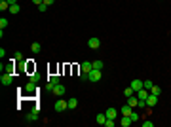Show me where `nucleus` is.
Wrapping results in <instances>:
<instances>
[{
	"instance_id": "1",
	"label": "nucleus",
	"mask_w": 171,
	"mask_h": 127,
	"mask_svg": "<svg viewBox=\"0 0 171 127\" xmlns=\"http://www.w3.org/2000/svg\"><path fill=\"white\" fill-rule=\"evenodd\" d=\"M88 78H90V82H99L101 78H103V74H101V70H97V68H93L90 74H88Z\"/></svg>"
},
{
	"instance_id": "2",
	"label": "nucleus",
	"mask_w": 171,
	"mask_h": 127,
	"mask_svg": "<svg viewBox=\"0 0 171 127\" xmlns=\"http://www.w3.org/2000/svg\"><path fill=\"white\" fill-rule=\"evenodd\" d=\"M80 68H82V72L90 74L91 70H93V61H84V63L80 65Z\"/></svg>"
},
{
	"instance_id": "3",
	"label": "nucleus",
	"mask_w": 171,
	"mask_h": 127,
	"mask_svg": "<svg viewBox=\"0 0 171 127\" xmlns=\"http://www.w3.org/2000/svg\"><path fill=\"white\" fill-rule=\"evenodd\" d=\"M0 82L4 84V86H10V84L14 82V74H8V72H4V74H2V78H0Z\"/></svg>"
},
{
	"instance_id": "4",
	"label": "nucleus",
	"mask_w": 171,
	"mask_h": 127,
	"mask_svg": "<svg viewBox=\"0 0 171 127\" xmlns=\"http://www.w3.org/2000/svg\"><path fill=\"white\" fill-rule=\"evenodd\" d=\"M105 114H107V120H116V116L120 114V110H116V108H112V106H110V108H108Z\"/></svg>"
},
{
	"instance_id": "5",
	"label": "nucleus",
	"mask_w": 171,
	"mask_h": 127,
	"mask_svg": "<svg viewBox=\"0 0 171 127\" xmlns=\"http://www.w3.org/2000/svg\"><path fill=\"white\" fill-rule=\"evenodd\" d=\"M65 108H68V105H67V103H65L63 99H59L57 103H55V112H63Z\"/></svg>"
},
{
	"instance_id": "6",
	"label": "nucleus",
	"mask_w": 171,
	"mask_h": 127,
	"mask_svg": "<svg viewBox=\"0 0 171 127\" xmlns=\"http://www.w3.org/2000/svg\"><path fill=\"white\" fill-rule=\"evenodd\" d=\"M88 46H90V48H91V50H97V48H99V46H101V40H99V38H90V40H88Z\"/></svg>"
},
{
	"instance_id": "7",
	"label": "nucleus",
	"mask_w": 171,
	"mask_h": 127,
	"mask_svg": "<svg viewBox=\"0 0 171 127\" xmlns=\"http://www.w3.org/2000/svg\"><path fill=\"white\" fill-rule=\"evenodd\" d=\"M51 91H53V93H55L57 97H61V95H65V91H67V89H65V86L57 84V86H53V89H51Z\"/></svg>"
},
{
	"instance_id": "8",
	"label": "nucleus",
	"mask_w": 171,
	"mask_h": 127,
	"mask_svg": "<svg viewBox=\"0 0 171 127\" xmlns=\"http://www.w3.org/2000/svg\"><path fill=\"white\" fill-rule=\"evenodd\" d=\"M131 87H133V91L137 93V91H141L144 86H143V82H141V80H131Z\"/></svg>"
},
{
	"instance_id": "9",
	"label": "nucleus",
	"mask_w": 171,
	"mask_h": 127,
	"mask_svg": "<svg viewBox=\"0 0 171 127\" xmlns=\"http://www.w3.org/2000/svg\"><path fill=\"white\" fill-rule=\"evenodd\" d=\"M156 105H158V95H152V93H150L148 99H146V106H156Z\"/></svg>"
},
{
	"instance_id": "10",
	"label": "nucleus",
	"mask_w": 171,
	"mask_h": 127,
	"mask_svg": "<svg viewBox=\"0 0 171 127\" xmlns=\"http://www.w3.org/2000/svg\"><path fill=\"white\" fill-rule=\"evenodd\" d=\"M148 95H150V91H146L144 87H143L141 91H137V97H139L141 101H146V99H148Z\"/></svg>"
},
{
	"instance_id": "11",
	"label": "nucleus",
	"mask_w": 171,
	"mask_h": 127,
	"mask_svg": "<svg viewBox=\"0 0 171 127\" xmlns=\"http://www.w3.org/2000/svg\"><path fill=\"white\" fill-rule=\"evenodd\" d=\"M127 105L131 106V108H133V106H139V97H127Z\"/></svg>"
},
{
	"instance_id": "12",
	"label": "nucleus",
	"mask_w": 171,
	"mask_h": 127,
	"mask_svg": "<svg viewBox=\"0 0 171 127\" xmlns=\"http://www.w3.org/2000/svg\"><path fill=\"white\" fill-rule=\"evenodd\" d=\"M67 105H68V110H74V108L78 106V101L74 99V97H70V99L67 101Z\"/></svg>"
},
{
	"instance_id": "13",
	"label": "nucleus",
	"mask_w": 171,
	"mask_h": 127,
	"mask_svg": "<svg viewBox=\"0 0 171 127\" xmlns=\"http://www.w3.org/2000/svg\"><path fill=\"white\" fill-rule=\"evenodd\" d=\"M131 112H133V110H131L129 105H126V106H122V108H120V114H122V116H129Z\"/></svg>"
},
{
	"instance_id": "14",
	"label": "nucleus",
	"mask_w": 171,
	"mask_h": 127,
	"mask_svg": "<svg viewBox=\"0 0 171 127\" xmlns=\"http://www.w3.org/2000/svg\"><path fill=\"white\" fill-rule=\"evenodd\" d=\"M131 123H133V122H131L129 116H124V118H122V122H120V125H122V127H129Z\"/></svg>"
},
{
	"instance_id": "15",
	"label": "nucleus",
	"mask_w": 171,
	"mask_h": 127,
	"mask_svg": "<svg viewBox=\"0 0 171 127\" xmlns=\"http://www.w3.org/2000/svg\"><path fill=\"white\" fill-rule=\"evenodd\" d=\"M97 123H101V125H105V122H107V114H97Z\"/></svg>"
},
{
	"instance_id": "16",
	"label": "nucleus",
	"mask_w": 171,
	"mask_h": 127,
	"mask_svg": "<svg viewBox=\"0 0 171 127\" xmlns=\"http://www.w3.org/2000/svg\"><path fill=\"white\" fill-rule=\"evenodd\" d=\"M27 120H29V122H32V120H38V110L34 108V110H32V112L27 116Z\"/></svg>"
},
{
	"instance_id": "17",
	"label": "nucleus",
	"mask_w": 171,
	"mask_h": 127,
	"mask_svg": "<svg viewBox=\"0 0 171 127\" xmlns=\"http://www.w3.org/2000/svg\"><path fill=\"white\" fill-rule=\"evenodd\" d=\"M25 91H27V93H34V82H29L27 86H25Z\"/></svg>"
},
{
	"instance_id": "18",
	"label": "nucleus",
	"mask_w": 171,
	"mask_h": 127,
	"mask_svg": "<svg viewBox=\"0 0 171 127\" xmlns=\"http://www.w3.org/2000/svg\"><path fill=\"white\" fill-rule=\"evenodd\" d=\"M31 50H32V51H34V53H38V51H40V50H42V46H40V44H38V42H32V46H31Z\"/></svg>"
},
{
	"instance_id": "19",
	"label": "nucleus",
	"mask_w": 171,
	"mask_h": 127,
	"mask_svg": "<svg viewBox=\"0 0 171 127\" xmlns=\"http://www.w3.org/2000/svg\"><path fill=\"white\" fill-rule=\"evenodd\" d=\"M4 72H8V74H14V63H8L4 67Z\"/></svg>"
},
{
	"instance_id": "20",
	"label": "nucleus",
	"mask_w": 171,
	"mask_h": 127,
	"mask_svg": "<svg viewBox=\"0 0 171 127\" xmlns=\"http://www.w3.org/2000/svg\"><path fill=\"white\" fill-rule=\"evenodd\" d=\"M150 93H152V95H158V97H160V93H162V89H160L158 86H152V87H150Z\"/></svg>"
},
{
	"instance_id": "21",
	"label": "nucleus",
	"mask_w": 171,
	"mask_h": 127,
	"mask_svg": "<svg viewBox=\"0 0 171 127\" xmlns=\"http://www.w3.org/2000/svg\"><path fill=\"white\" fill-rule=\"evenodd\" d=\"M103 67H105L103 61H93V68H97V70H103Z\"/></svg>"
},
{
	"instance_id": "22",
	"label": "nucleus",
	"mask_w": 171,
	"mask_h": 127,
	"mask_svg": "<svg viewBox=\"0 0 171 127\" xmlns=\"http://www.w3.org/2000/svg\"><path fill=\"white\" fill-rule=\"evenodd\" d=\"M0 10H2V12H6V10H10V4H8V0H2V2H0Z\"/></svg>"
},
{
	"instance_id": "23",
	"label": "nucleus",
	"mask_w": 171,
	"mask_h": 127,
	"mask_svg": "<svg viewBox=\"0 0 171 127\" xmlns=\"http://www.w3.org/2000/svg\"><path fill=\"white\" fill-rule=\"evenodd\" d=\"M133 93H135V91H133V87H126V91H124V95H126V99H127V97H131V95H133Z\"/></svg>"
},
{
	"instance_id": "24",
	"label": "nucleus",
	"mask_w": 171,
	"mask_h": 127,
	"mask_svg": "<svg viewBox=\"0 0 171 127\" xmlns=\"http://www.w3.org/2000/svg\"><path fill=\"white\" fill-rule=\"evenodd\" d=\"M14 61H19V63L23 61V53H21V51H15V55H14Z\"/></svg>"
},
{
	"instance_id": "25",
	"label": "nucleus",
	"mask_w": 171,
	"mask_h": 127,
	"mask_svg": "<svg viewBox=\"0 0 171 127\" xmlns=\"http://www.w3.org/2000/svg\"><path fill=\"white\" fill-rule=\"evenodd\" d=\"M10 12H12V14H19V4H14V6H10Z\"/></svg>"
},
{
	"instance_id": "26",
	"label": "nucleus",
	"mask_w": 171,
	"mask_h": 127,
	"mask_svg": "<svg viewBox=\"0 0 171 127\" xmlns=\"http://www.w3.org/2000/svg\"><path fill=\"white\" fill-rule=\"evenodd\" d=\"M6 27H8V19H4V17H2V19H0V29L4 31Z\"/></svg>"
},
{
	"instance_id": "27",
	"label": "nucleus",
	"mask_w": 171,
	"mask_h": 127,
	"mask_svg": "<svg viewBox=\"0 0 171 127\" xmlns=\"http://www.w3.org/2000/svg\"><path fill=\"white\" fill-rule=\"evenodd\" d=\"M129 118H131V122H139V114H137V112H131Z\"/></svg>"
},
{
	"instance_id": "28",
	"label": "nucleus",
	"mask_w": 171,
	"mask_h": 127,
	"mask_svg": "<svg viewBox=\"0 0 171 127\" xmlns=\"http://www.w3.org/2000/svg\"><path fill=\"white\" fill-rule=\"evenodd\" d=\"M38 80H40V76H38V74H31V82H34V84H38Z\"/></svg>"
},
{
	"instance_id": "29",
	"label": "nucleus",
	"mask_w": 171,
	"mask_h": 127,
	"mask_svg": "<svg viewBox=\"0 0 171 127\" xmlns=\"http://www.w3.org/2000/svg\"><path fill=\"white\" fill-rule=\"evenodd\" d=\"M143 86H144V89H148V91H150V87H152L154 84L150 82V80H146V82H143Z\"/></svg>"
},
{
	"instance_id": "30",
	"label": "nucleus",
	"mask_w": 171,
	"mask_h": 127,
	"mask_svg": "<svg viewBox=\"0 0 171 127\" xmlns=\"http://www.w3.org/2000/svg\"><path fill=\"white\" fill-rule=\"evenodd\" d=\"M105 125H107V127H114V120H107V122H105Z\"/></svg>"
},
{
	"instance_id": "31",
	"label": "nucleus",
	"mask_w": 171,
	"mask_h": 127,
	"mask_svg": "<svg viewBox=\"0 0 171 127\" xmlns=\"http://www.w3.org/2000/svg\"><path fill=\"white\" fill-rule=\"evenodd\" d=\"M80 80H82V82H86V80H90V78H88V74H86V72H82L80 74Z\"/></svg>"
},
{
	"instance_id": "32",
	"label": "nucleus",
	"mask_w": 171,
	"mask_h": 127,
	"mask_svg": "<svg viewBox=\"0 0 171 127\" xmlns=\"http://www.w3.org/2000/svg\"><path fill=\"white\" fill-rule=\"evenodd\" d=\"M48 8H50V6H46V4H40V6H38V10H40V12H46Z\"/></svg>"
},
{
	"instance_id": "33",
	"label": "nucleus",
	"mask_w": 171,
	"mask_h": 127,
	"mask_svg": "<svg viewBox=\"0 0 171 127\" xmlns=\"http://www.w3.org/2000/svg\"><path fill=\"white\" fill-rule=\"evenodd\" d=\"M143 125H144V127H154V123H152V122H143Z\"/></svg>"
},
{
	"instance_id": "34",
	"label": "nucleus",
	"mask_w": 171,
	"mask_h": 127,
	"mask_svg": "<svg viewBox=\"0 0 171 127\" xmlns=\"http://www.w3.org/2000/svg\"><path fill=\"white\" fill-rule=\"evenodd\" d=\"M32 4H36V6H40V4H44V0H32Z\"/></svg>"
},
{
	"instance_id": "35",
	"label": "nucleus",
	"mask_w": 171,
	"mask_h": 127,
	"mask_svg": "<svg viewBox=\"0 0 171 127\" xmlns=\"http://www.w3.org/2000/svg\"><path fill=\"white\" fill-rule=\"evenodd\" d=\"M53 2H55V0H44V4H46V6H51Z\"/></svg>"
},
{
	"instance_id": "36",
	"label": "nucleus",
	"mask_w": 171,
	"mask_h": 127,
	"mask_svg": "<svg viewBox=\"0 0 171 127\" xmlns=\"http://www.w3.org/2000/svg\"><path fill=\"white\" fill-rule=\"evenodd\" d=\"M8 4H10V6H14V4H17V0H8Z\"/></svg>"
}]
</instances>
